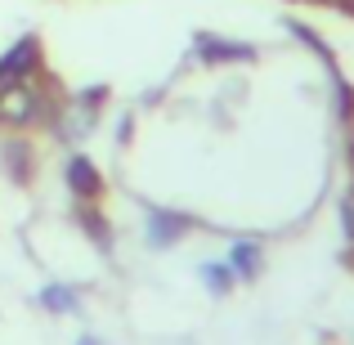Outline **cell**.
Listing matches in <instances>:
<instances>
[{
    "label": "cell",
    "mask_w": 354,
    "mask_h": 345,
    "mask_svg": "<svg viewBox=\"0 0 354 345\" xmlns=\"http://www.w3.org/2000/svg\"><path fill=\"white\" fill-rule=\"evenodd\" d=\"M32 59H36V45L32 41H23L18 50H9L5 59H0V81H5V86H14V81L27 72V63H32Z\"/></svg>",
    "instance_id": "cell-1"
},
{
    "label": "cell",
    "mask_w": 354,
    "mask_h": 345,
    "mask_svg": "<svg viewBox=\"0 0 354 345\" xmlns=\"http://www.w3.org/2000/svg\"><path fill=\"white\" fill-rule=\"evenodd\" d=\"M32 113H36V99L27 95V90L9 86L5 95H0V117H9V121H27Z\"/></svg>",
    "instance_id": "cell-2"
},
{
    "label": "cell",
    "mask_w": 354,
    "mask_h": 345,
    "mask_svg": "<svg viewBox=\"0 0 354 345\" xmlns=\"http://www.w3.org/2000/svg\"><path fill=\"white\" fill-rule=\"evenodd\" d=\"M68 180L77 184L81 193H95V189H99V180H95V166H90V162H72V166H68Z\"/></svg>",
    "instance_id": "cell-3"
},
{
    "label": "cell",
    "mask_w": 354,
    "mask_h": 345,
    "mask_svg": "<svg viewBox=\"0 0 354 345\" xmlns=\"http://www.w3.org/2000/svg\"><path fill=\"white\" fill-rule=\"evenodd\" d=\"M41 305L45 310H72V305H77V292H68V287H45Z\"/></svg>",
    "instance_id": "cell-4"
},
{
    "label": "cell",
    "mask_w": 354,
    "mask_h": 345,
    "mask_svg": "<svg viewBox=\"0 0 354 345\" xmlns=\"http://www.w3.org/2000/svg\"><path fill=\"white\" fill-rule=\"evenodd\" d=\"M256 265H260L256 242H238V247H234V269H238V274H251Z\"/></svg>",
    "instance_id": "cell-5"
},
{
    "label": "cell",
    "mask_w": 354,
    "mask_h": 345,
    "mask_svg": "<svg viewBox=\"0 0 354 345\" xmlns=\"http://www.w3.org/2000/svg\"><path fill=\"white\" fill-rule=\"evenodd\" d=\"M202 278H207L216 292H225V287H229V269L225 265H207V269H202Z\"/></svg>",
    "instance_id": "cell-6"
},
{
    "label": "cell",
    "mask_w": 354,
    "mask_h": 345,
    "mask_svg": "<svg viewBox=\"0 0 354 345\" xmlns=\"http://www.w3.org/2000/svg\"><path fill=\"white\" fill-rule=\"evenodd\" d=\"M81 345H99V341H90V337H86V341H81Z\"/></svg>",
    "instance_id": "cell-7"
}]
</instances>
